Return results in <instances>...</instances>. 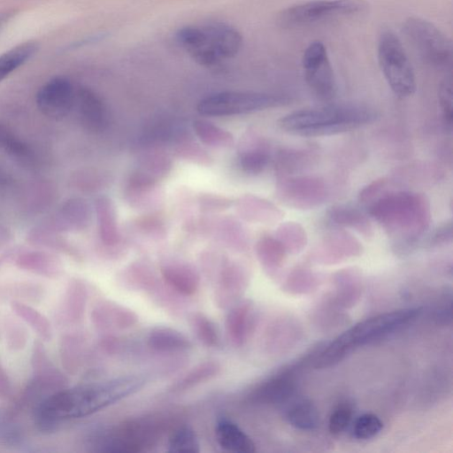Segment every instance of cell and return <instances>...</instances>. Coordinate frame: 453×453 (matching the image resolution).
I'll use <instances>...</instances> for the list:
<instances>
[{"instance_id":"obj_1","label":"cell","mask_w":453,"mask_h":453,"mask_svg":"<svg viewBox=\"0 0 453 453\" xmlns=\"http://www.w3.org/2000/svg\"><path fill=\"white\" fill-rule=\"evenodd\" d=\"M145 383L142 376L127 375L60 390L37 404L36 423L42 430L51 431L64 420L88 416L119 402Z\"/></svg>"},{"instance_id":"obj_2","label":"cell","mask_w":453,"mask_h":453,"mask_svg":"<svg viewBox=\"0 0 453 453\" xmlns=\"http://www.w3.org/2000/svg\"><path fill=\"white\" fill-rule=\"evenodd\" d=\"M375 119L376 112L366 106L334 104L292 111L279 120V126L292 134L319 137L350 131Z\"/></svg>"},{"instance_id":"obj_3","label":"cell","mask_w":453,"mask_h":453,"mask_svg":"<svg viewBox=\"0 0 453 453\" xmlns=\"http://www.w3.org/2000/svg\"><path fill=\"white\" fill-rule=\"evenodd\" d=\"M419 308H407L384 312L360 321L336 337L315 359L314 367L327 368L336 365L358 347L383 338L415 319Z\"/></svg>"},{"instance_id":"obj_4","label":"cell","mask_w":453,"mask_h":453,"mask_svg":"<svg viewBox=\"0 0 453 453\" xmlns=\"http://www.w3.org/2000/svg\"><path fill=\"white\" fill-rule=\"evenodd\" d=\"M176 39L196 63L205 67L219 66L234 57L242 44V34L221 22L183 27L177 31Z\"/></svg>"},{"instance_id":"obj_5","label":"cell","mask_w":453,"mask_h":453,"mask_svg":"<svg viewBox=\"0 0 453 453\" xmlns=\"http://www.w3.org/2000/svg\"><path fill=\"white\" fill-rule=\"evenodd\" d=\"M378 59L388 86L396 96L409 97L415 93L417 83L413 68L401 41L390 30L380 35Z\"/></svg>"},{"instance_id":"obj_6","label":"cell","mask_w":453,"mask_h":453,"mask_svg":"<svg viewBox=\"0 0 453 453\" xmlns=\"http://www.w3.org/2000/svg\"><path fill=\"white\" fill-rule=\"evenodd\" d=\"M281 96L255 91H223L210 95L198 103L197 111L203 116H231L250 113L288 102Z\"/></svg>"},{"instance_id":"obj_7","label":"cell","mask_w":453,"mask_h":453,"mask_svg":"<svg viewBox=\"0 0 453 453\" xmlns=\"http://www.w3.org/2000/svg\"><path fill=\"white\" fill-rule=\"evenodd\" d=\"M367 9L365 0H315L282 10L276 20L282 28H296L334 17L364 13Z\"/></svg>"},{"instance_id":"obj_8","label":"cell","mask_w":453,"mask_h":453,"mask_svg":"<svg viewBox=\"0 0 453 453\" xmlns=\"http://www.w3.org/2000/svg\"><path fill=\"white\" fill-rule=\"evenodd\" d=\"M403 28L407 38L426 63L437 67L451 65V41L433 23L421 18L410 17L404 21Z\"/></svg>"},{"instance_id":"obj_9","label":"cell","mask_w":453,"mask_h":453,"mask_svg":"<svg viewBox=\"0 0 453 453\" xmlns=\"http://www.w3.org/2000/svg\"><path fill=\"white\" fill-rule=\"evenodd\" d=\"M305 81L313 93L323 100H331L336 93V82L326 48L312 42L304 50L302 59Z\"/></svg>"},{"instance_id":"obj_10","label":"cell","mask_w":453,"mask_h":453,"mask_svg":"<svg viewBox=\"0 0 453 453\" xmlns=\"http://www.w3.org/2000/svg\"><path fill=\"white\" fill-rule=\"evenodd\" d=\"M76 91L71 81L56 76L44 83L36 94V104L48 118L60 119L65 117L75 104Z\"/></svg>"},{"instance_id":"obj_11","label":"cell","mask_w":453,"mask_h":453,"mask_svg":"<svg viewBox=\"0 0 453 453\" xmlns=\"http://www.w3.org/2000/svg\"><path fill=\"white\" fill-rule=\"evenodd\" d=\"M75 104L78 105L82 123L92 131H101L107 124V109L101 97L88 88L76 91Z\"/></svg>"},{"instance_id":"obj_12","label":"cell","mask_w":453,"mask_h":453,"mask_svg":"<svg viewBox=\"0 0 453 453\" xmlns=\"http://www.w3.org/2000/svg\"><path fill=\"white\" fill-rule=\"evenodd\" d=\"M157 183L133 173L126 184L124 198L133 208L152 209L158 205L161 200Z\"/></svg>"},{"instance_id":"obj_13","label":"cell","mask_w":453,"mask_h":453,"mask_svg":"<svg viewBox=\"0 0 453 453\" xmlns=\"http://www.w3.org/2000/svg\"><path fill=\"white\" fill-rule=\"evenodd\" d=\"M216 440L221 449L234 453H252L256 445L251 438L234 422L220 418L215 428Z\"/></svg>"},{"instance_id":"obj_14","label":"cell","mask_w":453,"mask_h":453,"mask_svg":"<svg viewBox=\"0 0 453 453\" xmlns=\"http://www.w3.org/2000/svg\"><path fill=\"white\" fill-rule=\"evenodd\" d=\"M161 274L165 283L180 294L191 296L198 289L199 276L195 269L187 264H165L161 267Z\"/></svg>"},{"instance_id":"obj_15","label":"cell","mask_w":453,"mask_h":453,"mask_svg":"<svg viewBox=\"0 0 453 453\" xmlns=\"http://www.w3.org/2000/svg\"><path fill=\"white\" fill-rule=\"evenodd\" d=\"M98 234L102 242L107 246H113L119 242L115 205L111 198L102 196L96 200Z\"/></svg>"},{"instance_id":"obj_16","label":"cell","mask_w":453,"mask_h":453,"mask_svg":"<svg viewBox=\"0 0 453 453\" xmlns=\"http://www.w3.org/2000/svg\"><path fill=\"white\" fill-rule=\"evenodd\" d=\"M290 375L284 372L265 381L251 393V400L259 403L288 401L294 392V384Z\"/></svg>"},{"instance_id":"obj_17","label":"cell","mask_w":453,"mask_h":453,"mask_svg":"<svg viewBox=\"0 0 453 453\" xmlns=\"http://www.w3.org/2000/svg\"><path fill=\"white\" fill-rule=\"evenodd\" d=\"M147 344L161 352L182 351L192 348V342L184 334L169 326L151 329L147 337Z\"/></svg>"},{"instance_id":"obj_18","label":"cell","mask_w":453,"mask_h":453,"mask_svg":"<svg viewBox=\"0 0 453 453\" xmlns=\"http://www.w3.org/2000/svg\"><path fill=\"white\" fill-rule=\"evenodd\" d=\"M284 416L291 426L302 430H311L319 424L318 410L308 399L290 397Z\"/></svg>"},{"instance_id":"obj_19","label":"cell","mask_w":453,"mask_h":453,"mask_svg":"<svg viewBox=\"0 0 453 453\" xmlns=\"http://www.w3.org/2000/svg\"><path fill=\"white\" fill-rule=\"evenodd\" d=\"M91 211L85 200L73 198L67 201L58 213L59 226L67 231H81L88 226Z\"/></svg>"},{"instance_id":"obj_20","label":"cell","mask_w":453,"mask_h":453,"mask_svg":"<svg viewBox=\"0 0 453 453\" xmlns=\"http://www.w3.org/2000/svg\"><path fill=\"white\" fill-rule=\"evenodd\" d=\"M171 167L172 162L167 155L158 150H152L142 156L134 173L157 182L169 173Z\"/></svg>"},{"instance_id":"obj_21","label":"cell","mask_w":453,"mask_h":453,"mask_svg":"<svg viewBox=\"0 0 453 453\" xmlns=\"http://www.w3.org/2000/svg\"><path fill=\"white\" fill-rule=\"evenodd\" d=\"M193 129L200 141L216 149H226L234 145V135L214 123L197 119L193 121Z\"/></svg>"},{"instance_id":"obj_22","label":"cell","mask_w":453,"mask_h":453,"mask_svg":"<svg viewBox=\"0 0 453 453\" xmlns=\"http://www.w3.org/2000/svg\"><path fill=\"white\" fill-rule=\"evenodd\" d=\"M38 50V44L27 42L0 55V82L28 61Z\"/></svg>"},{"instance_id":"obj_23","label":"cell","mask_w":453,"mask_h":453,"mask_svg":"<svg viewBox=\"0 0 453 453\" xmlns=\"http://www.w3.org/2000/svg\"><path fill=\"white\" fill-rule=\"evenodd\" d=\"M220 370L216 361H205L198 364L182 378L172 385L170 391L183 392L215 377Z\"/></svg>"},{"instance_id":"obj_24","label":"cell","mask_w":453,"mask_h":453,"mask_svg":"<svg viewBox=\"0 0 453 453\" xmlns=\"http://www.w3.org/2000/svg\"><path fill=\"white\" fill-rule=\"evenodd\" d=\"M17 264L19 267L48 277L60 273V262L53 256L42 252H29L20 256Z\"/></svg>"},{"instance_id":"obj_25","label":"cell","mask_w":453,"mask_h":453,"mask_svg":"<svg viewBox=\"0 0 453 453\" xmlns=\"http://www.w3.org/2000/svg\"><path fill=\"white\" fill-rule=\"evenodd\" d=\"M250 307L246 303H242L233 307L226 318V329L235 344H242L248 334L250 326Z\"/></svg>"},{"instance_id":"obj_26","label":"cell","mask_w":453,"mask_h":453,"mask_svg":"<svg viewBox=\"0 0 453 453\" xmlns=\"http://www.w3.org/2000/svg\"><path fill=\"white\" fill-rule=\"evenodd\" d=\"M93 319L97 323L111 324V326L118 327L130 326L137 320L135 314L132 312V311L120 305H112L111 303L103 305L95 310Z\"/></svg>"},{"instance_id":"obj_27","label":"cell","mask_w":453,"mask_h":453,"mask_svg":"<svg viewBox=\"0 0 453 453\" xmlns=\"http://www.w3.org/2000/svg\"><path fill=\"white\" fill-rule=\"evenodd\" d=\"M269 160L268 151L259 145H243L239 152V163L242 169L250 174L263 172Z\"/></svg>"},{"instance_id":"obj_28","label":"cell","mask_w":453,"mask_h":453,"mask_svg":"<svg viewBox=\"0 0 453 453\" xmlns=\"http://www.w3.org/2000/svg\"><path fill=\"white\" fill-rule=\"evenodd\" d=\"M12 308L44 340L51 338V326L48 319L36 310L19 302H12Z\"/></svg>"},{"instance_id":"obj_29","label":"cell","mask_w":453,"mask_h":453,"mask_svg":"<svg viewBox=\"0 0 453 453\" xmlns=\"http://www.w3.org/2000/svg\"><path fill=\"white\" fill-rule=\"evenodd\" d=\"M167 450L171 452H200L196 434L189 426L178 428L168 440Z\"/></svg>"},{"instance_id":"obj_30","label":"cell","mask_w":453,"mask_h":453,"mask_svg":"<svg viewBox=\"0 0 453 453\" xmlns=\"http://www.w3.org/2000/svg\"><path fill=\"white\" fill-rule=\"evenodd\" d=\"M192 326L198 340L206 347H214L219 341L216 325L202 313L194 315Z\"/></svg>"},{"instance_id":"obj_31","label":"cell","mask_w":453,"mask_h":453,"mask_svg":"<svg viewBox=\"0 0 453 453\" xmlns=\"http://www.w3.org/2000/svg\"><path fill=\"white\" fill-rule=\"evenodd\" d=\"M383 424L379 417L372 413L359 416L353 425V435L359 440H367L376 436Z\"/></svg>"},{"instance_id":"obj_32","label":"cell","mask_w":453,"mask_h":453,"mask_svg":"<svg viewBox=\"0 0 453 453\" xmlns=\"http://www.w3.org/2000/svg\"><path fill=\"white\" fill-rule=\"evenodd\" d=\"M175 151L179 157L200 165H210L211 161V157L203 149L188 139L180 140Z\"/></svg>"},{"instance_id":"obj_33","label":"cell","mask_w":453,"mask_h":453,"mask_svg":"<svg viewBox=\"0 0 453 453\" xmlns=\"http://www.w3.org/2000/svg\"><path fill=\"white\" fill-rule=\"evenodd\" d=\"M353 416L352 406L348 403L339 404L332 412L328 421L331 434H339L346 430Z\"/></svg>"},{"instance_id":"obj_34","label":"cell","mask_w":453,"mask_h":453,"mask_svg":"<svg viewBox=\"0 0 453 453\" xmlns=\"http://www.w3.org/2000/svg\"><path fill=\"white\" fill-rule=\"evenodd\" d=\"M0 148L13 156L23 157L28 153L27 144L16 137L1 121Z\"/></svg>"},{"instance_id":"obj_35","label":"cell","mask_w":453,"mask_h":453,"mask_svg":"<svg viewBox=\"0 0 453 453\" xmlns=\"http://www.w3.org/2000/svg\"><path fill=\"white\" fill-rule=\"evenodd\" d=\"M439 100L445 122L450 125L452 120V79L450 75L441 83Z\"/></svg>"},{"instance_id":"obj_36","label":"cell","mask_w":453,"mask_h":453,"mask_svg":"<svg viewBox=\"0 0 453 453\" xmlns=\"http://www.w3.org/2000/svg\"><path fill=\"white\" fill-rule=\"evenodd\" d=\"M198 202L201 209L205 211H223L234 203L232 199L214 194H202Z\"/></svg>"},{"instance_id":"obj_37","label":"cell","mask_w":453,"mask_h":453,"mask_svg":"<svg viewBox=\"0 0 453 453\" xmlns=\"http://www.w3.org/2000/svg\"><path fill=\"white\" fill-rule=\"evenodd\" d=\"M10 392V383L6 373L0 365V397H7Z\"/></svg>"},{"instance_id":"obj_38","label":"cell","mask_w":453,"mask_h":453,"mask_svg":"<svg viewBox=\"0 0 453 453\" xmlns=\"http://www.w3.org/2000/svg\"><path fill=\"white\" fill-rule=\"evenodd\" d=\"M9 14H0V26L8 19Z\"/></svg>"}]
</instances>
